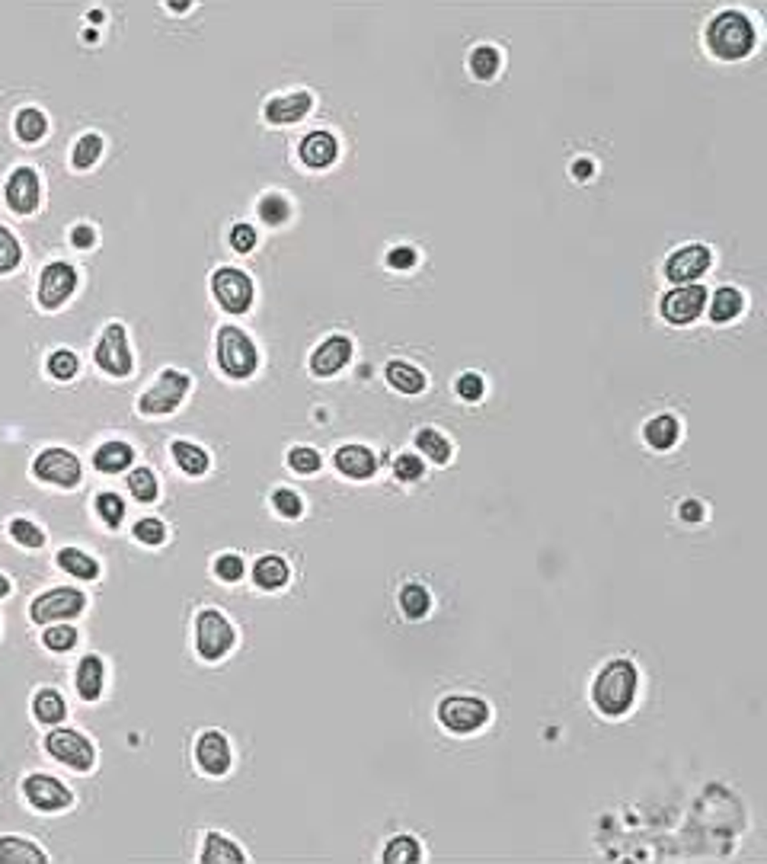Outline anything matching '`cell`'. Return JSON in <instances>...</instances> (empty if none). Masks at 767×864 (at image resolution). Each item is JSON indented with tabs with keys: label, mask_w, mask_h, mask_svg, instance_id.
<instances>
[{
	"label": "cell",
	"mask_w": 767,
	"mask_h": 864,
	"mask_svg": "<svg viewBox=\"0 0 767 864\" xmlns=\"http://www.w3.org/2000/svg\"><path fill=\"white\" fill-rule=\"evenodd\" d=\"M636 688H640V672L630 659H611L595 678L592 698L604 718H621L633 708Z\"/></svg>",
	"instance_id": "6da1fadb"
},
{
	"label": "cell",
	"mask_w": 767,
	"mask_h": 864,
	"mask_svg": "<svg viewBox=\"0 0 767 864\" xmlns=\"http://www.w3.org/2000/svg\"><path fill=\"white\" fill-rule=\"evenodd\" d=\"M707 45L716 58L739 61L754 48V26L739 10H722L710 20L707 26Z\"/></svg>",
	"instance_id": "7a4b0ae2"
},
{
	"label": "cell",
	"mask_w": 767,
	"mask_h": 864,
	"mask_svg": "<svg viewBox=\"0 0 767 864\" xmlns=\"http://www.w3.org/2000/svg\"><path fill=\"white\" fill-rule=\"evenodd\" d=\"M218 366H221V372L234 381L250 378V375L259 368L256 343H253L240 327L227 324L218 330Z\"/></svg>",
	"instance_id": "3957f363"
},
{
	"label": "cell",
	"mask_w": 767,
	"mask_h": 864,
	"mask_svg": "<svg viewBox=\"0 0 767 864\" xmlns=\"http://www.w3.org/2000/svg\"><path fill=\"white\" fill-rule=\"evenodd\" d=\"M234 640H237V631L218 608H202L195 615V650L205 663H218L221 657H227Z\"/></svg>",
	"instance_id": "277c9868"
},
{
	"label": "cell",
	"mask_w": 767,
	"mask_h": 864,
	"mask_svg": "<svg viewBox=\"0 0 767 864\" xmlns=\"http://www.w3.org/2000/svg\"><path fill=\"white\" fill-rule=\"evenodd\" d=\"M86 608V596L74 586H58V589H48L42 596L33 598L29 605V618L35 625H58V621H71L77 618L80 612Z\"/></svg>",
	"instance_id": "5b68a950"
},
{
	"label": "cell",
	"mask_w": 767,
	"mask_h": 864,
	"mask_svg": "<svg viewBox=\"0 0 767 864\" xmlns=\"http://www.w3.org/2000/svg\"><path fill=\"white\" fill-rule=\"evenodd\" d=\"M189 385H192V378L185 372H179V368H164L160 378L154 381V387H147V391L141 394L138 410L144 413V417H164V413H173L179 404H183L185 394H189Z\"/></svg>",
	"instance_id": "8992f818"
},
{
	"label": "cell",
	"mask_w": 767,
	"mask_h": 864,
	"mask_svg": "<svg viewBox=\"0 0 767 864\" xmlns=\"http://www.w3.org/2000/svg\"><path fill=\"white\" fill-rule=\"evenodd\" d=\"M438 720L451 733H473L490 720V705L483 698H473V695H448L438 705Z\"/></svg>",
	"instance_id": "52a82bcc"
},
{
	"label": "cell",
	"mask_w": 767,
	"mask_h": 864,
	"mask_svg": "<svg viewBox=\"0 0 767 864\" xmlns=\"http://www.w3.org/2000/svg\"><path fill=\"white\" fill-rule=\"evenodd\" d=\"M45 749H48V756L65 762L67 769H74V771H90L93 762H96V749H93L90 739L77 730H67V727H58V730L48 733Z\"/></svg>",
	"instance_id": "ba28073f"
},
{
	"label": "cell",
	"mask_w": 767,
	"mask_h": 864,
	"mask_svg": "<svg viewBox=\"0 0 767 864\" xmlns=\"http://www.w3.org/2000/svg\"><path fill=\"white\" fill-rule=\"evenodd\" d=\"M212 292L224 311L244 314V311H250L256 288H253V279L244 273V269L221 266V269H214V276H212Z\"/></svg>",
	"instance_id": "9c48e42d"
},
{
	"label": "cell",
	"mask_w": 767,
	"mask_h": 864,
	"mask_svg": "<svg viewBox=\"0 0 767 864\" xmlns=\"http://www.w3.org/2000/svg\"><path fill=\"white\" fill-rule=\"evenodd\" d=\"M93 359H96V366H100L103 372L113 375V378H125V375H132L134 362H132V349H128L125 327L109 324L106 330H103L100 343H96V353H93Z\"/></svg>",
	"instance_id": "30bf717a"
},
{
	"label": "cell",
	"mask_w": 767,
	"mask_h": 864,
	"mask_svg": "<svg viewBox=\"0 0 767 864\" xmlns=\"http://www.w3.org/2000/svg\"><path fill=\"white\" fill-rule=\"evenodd\" d=\"M33 474L42 480V484H55V487H77L80 484V458L71 452V448H45V452L35 455L33 461Z\"/></svg>",
	"instance_id": "8fae6325"
},
{
	"label": "cell",
	"mask_w": 767,
	"mask_h": 864,
	"mask_svg": "<svg viewBox=\"0 0 767 864\" xmlns=\"http://www.w3.org/2000/svg\"><path fill=\"white\" fill-rule=\"evenodd\" d=\"M23 791H26V800L42 813H55V810H67L74 804V794L67 791L65 781L52 775H29L23 781Z\"/></svg>",
	"instance_id": "7c38bea8"
},
{
	"label": "cell",
	"mask_w": 767,
	"mask_h": 864,
	"mask_svg": "<svg viewBox=\"0 0 767 864\" xmlns=\"http://www.w3.org/2000/svg\"><path fill=\"white\" fill-rule=\"evenodd\" d=\"M74 288H77V269L71 263H48L39 279V305L45 311H55L71 298Z\"/></svg>",
	"instance_id": "4fadbf2b"
},
{
	"label": "cell",
	"mask_w": 767,
	"mask_h": 864,
	"mask_svg": "<svg viewBox=\"0 0 767 864\" xmlns=\"http://www.w3.org/2000/svg\"><path fill=\"white\" fill-rule=\"evenodd\" d=\"M707 307V288L703 286H678L662 298V317L672 324H691Z\"/></svg>",
	"instance_id": "5bb4252c"
},
{
	"label": "cell",
	"mask_w": 767,
	"mask_h": 864,
	"mask_svg": "<svg viewBox=\"0 0 767 864\" xmlns=\"http://www.w3.org/2000/svg\"><path fill=\"white\" fill-rule=\"evenodd\" d=\"M710 263H713L710 246L688 244V246H682V250L672 253V259L665 263V276L672 282H678V286H691V279H701V276L707 273Z\"/></svg>",
	"instance_id": "9a60e30c"
},
{
	"label": "cell",
	"mask_w": 767,
	"mask_h": 864,
	"mask_svg": "<svg viewBox=\"0 0 767 864\" xmlns=\"http://www.w3.org/2000/svg\"><path fill=\"white\" fill-rule=\"evenodd\" d=\"M352 353H355V346H352L349 337H326L324 343L314 349L311 356V372L317 375V378H333L336 372H343L345 366H349Z\"/></svg>",
	"instance_id": "2e32d148"
},
{
	"label": "cell",
	"mask_w": 767,
	"mask_h": 864,
	"mask_svg": "<svg viewBox=\"0 0 767 864\" xmlns=\"http://www.w3.org/2000/svg\"><path fill=\"white\" fill-rule=\"evenodd\" d=\"M4 196H7V206L14 208L16 215L35 212V206H39V173H35L33 166H16L7 176Z\"/></svg>",
	"instance_id": "e0dca14e"
},
{
	"label": "cell",
	"mask_w": 767,
	"mask_h": 864,
	"mask_svg": "<svg viewBox=\"0 0 767 864\" xmlns=\"http://www.w3.org/2000/svg\"><path fill=\"white\" fill-rule=\"evenodd\" d=\"M231 743L221 730H205L195 743V762L205 775H227L231 771Z\"/></svg>",
	"instance_id": "ac0fdd59"
},
{
	"label": "cell",
	"mask_w": 767,
	"mask_h": 864,
	"mask_svg": "<svg viewBox=\"0 0 767 864\" xmlns=\"http://www.w3.org/2000/svg\"><path fill=\"white\" fill-rule=\"evenodd\" d=\"M314 106V96L307 90H298V94L288 96H275V100L265 103L263 116L269 126H292V122H301Z\"/></svg>",
	"instance_id": "d6986e66"
},
{
	"label": "cell",
	"mask_w": 767,
	"mask_h": 864,
	"mask_svg": "<svg viewBox=\"0 0 767 864\" xmlns=\"http://www.w3.org/2000/svg\"><path fill=\"white\" fill-rule=\"evenodd\" d=\"M103 682H106V666H103V659L96 657V653H86V657L77 663V672H74L77 695L84 701H100Z\"/></svg>",
	"instance_id": "ffe728a7"
},
{
	"label": "cell",
	"mask_w": 767,
	"mask_h": 864,
	"mask_svg": "<svg viewBox=\"0 0 767 864\" xmlns=\"http://www.w3.org/2000/svg\"><path fill=\"white\" fill-rule=\"evenodd\" d=\"M333 461H336V467L349 480H368L371 474L377 471L374 452H371V448H364V446H343Z\"/></svg>",
	"instance_id": "44dd1931"
},
{
	"label": "cell",
	"mask_w": 767,
	"mask_h": 864,
	"mask_svg": "<svg viewBox=\"0 0 767 864\" xmlns=\"http://www.w3.org/2000/svg\"><path fill=\"white\" fill-rule=\"evenodd\" d=\"M301 160H304L307 166H314V170H324V166H330L333 160L339 157V145L336 138H333L330 132H311L304 141H301Z\"/></svg>",
	"instance_id": "7402d4cb"
},
{
	"label": "cell",
	"mask_w": 767,
	"mask_h": 864,
	"mask_svg": "<svg viewBox=\"0 0 767 864\" xmlns=\"http://www.w3.org/2000/svg\"><path fill=\"white\" fill-rule=\"evenodd\" d=\"M48 855L35 849L29 839L20 836H0V864H45Z\"/></svg>",
	"instance_id": "603a6c76"
},
{
	"label": "cell",
	"mask_w": 767,
	"mask_h": 864,
	"mask_svg": "<svg viewBox=\"0 0 767 864\" xmlns=\"http://www.w3.org/2000/svg\"><path fill=\"white\" fill-rule=\"evenodd\" d=\"M132 461H134V452H132V446H125V442H106V446H100L96 448V455H93V467L103 474L125 471Z\"/></svg>",
	"instance_id": "cb8c5ba5"
},
{
	"label": "cell",
	"mask_w": 767,
	"mask_h": 864,
	"mask_svg": "<svg viewBox=\"0 0 767 864\" xmlns=\"http://www.w3.org/2000/svg\"><path fill=\"white\" fill-rule=\"evenodd\" d=\"M678 419L668 417V413H662V417H652L646 423V429H642V439L649 442V446L655 448V452H668V448L678 442Z\"/></svg>",
	"instance_id": "d4e9b609"
},
{
	"label": "cell",
	"mask_w": 767,
	"mask_h": 864,
	"mask_svg": "<svg viewBox=\"0 0 767 864\" xmlns=\"http://www.w3.org/2000/svg\"><path fill=\"white\" fill-rule=\"evenodd\" d=\"M253 583L259 589H282L288 583V564H284L278 554H265V558L256 560L253 567Z\"/></svg>",
	"instance_id": "484cf974"
},
{
	"label": "cell",
	"mask_w": 767,
	"mask_h": 864,
	"mask_svg": "<svg viewBox=\"0 0 767 864\" xmlns=\"http://www.w3.org/2000/svg\"><path fill=\"white\" fill-rule=\"evenodd\" d=\"M170 452H173V461H176V465L183 467L185 474H192V477H199V474H205L208 467H212V458H208V452H205V448L195 446V442L176 439V442L170 446Z\"/></svg>",
	"instance_id": "4316f807"
},
{
	"label": "cell",
	"mask_w": 767,
	"mask_h": 864,
	"mask_svg": "<svg viewBox=\"0 0 767 864\" xmlns=\"http://www.w3.org/2000/svg\"><path fill=\"white\" fill-rule=\"evenodd\" d=\"M14 128H16V138H20L23 145H35V141L45 138L48 119H45V113H42V109L26 106V109H20V113H16Z\"/></svg>",
	"instance_id": "83f0119b"
},
{
	"label": "cell",
	"mask_w": 767,
	"mask_h": 864,
	"mask_svg": "<svg viewBox=\"0 0 767 864\" xmlns=\"http://www.w3.org/2000/svg\"><path fill=\"white\" fill-rule=\"evenodd\" d=\"M202 861L205 864H231V861H246V855L221 832H208L205 849H202Z\"/></svg>",
	"instance_id": "f1b7e54d"
},
{
	"label": "cell",
	"mask_w": 767,
	"mask_h": 864,
	"mask_svg": "<svg viewBox=\"0 0 767 864\" xmlns=\"http://www.w3.org/2000/svg\"><path fill=\"white\" fill-rule=\"evenodd\" d=\"M33 714H35V720L39 724H61V720L67 718V705H65V698H61L58 691L55 688H42L39 695L33 698Z\"/></svg>",
	"instance_id": "f546056e"
},
{
	"label": "cell",
	"mask_w": 767,
	"mask_h": 864,
	"mask_svg": "<svg viewBox=\"0 0 767 864\" xmlns=\"http://www.w3.org/2000/svg\"><path fill=\"white\" fill-rule=\"evenodd\" d=\"M58 567L65 573H71V577H77V579H96V577H100V564H96L90 554L77 551V548H61V551H58Z\"/></svg>",
	"instance_id": "4dcf8cb0"
},
{
	"label": "cell",
	"mask_w": 767,
	"mask_h": 864,
	"mask_svg": "<svg viewBox=\"0 0 767 864\" xmlns=\"http://www.w3.org/2000/svg\"><path fill=\"white\" fill-rule=\"evenodd\" d=\"M742 307H745V298H742L739 288H716L713 295V305H710V317H713V324H729V320H735L742 314Z\"/></svg>",
	"instance_id": "1f68e13d"
},
{
	"label": "cell",
	"mask_w": 767,
	"mask_h": 864,
	"mask_svg": "<svg viewBox=\"0 0 767 864\" xmlns=\"http://www.w3.org/2000/svg\"><path fill=\"white\" fill-rule=\"evenodd\" d=\"M387 381L397 387L400 394H423L425 391V375L410 362H391L387 366Z\"/></svg>",
	"instance_id": "d6a6232c"
},
{
	"label": "cell",
	"mask_w": 767,
	"mask_h": 864,
	"mask_svg": "<svg viewBox=\"0 0 767 864\" xmlns=\"http://www.w3.org/2000/svg\"><path fill=\"white\" fill-rule=\"evenodd\" d=\"M400 608H403L406 618H425L432 608V596L425 586L419 583H406L403 589H400Z\"/></svg>",
	"instance_id": "836d02e7"
},
{
	"label": "cell",
	"mask_w": 767,
	"mask_h": 864,
	"mask_svg": "<svg viewBox=\"0 0 767 864\" xmlns=\"http://www.w3.org/2000/svg\"><path fill=\"white\" fill-rule=\"evenodd\" d=\"M416 446H419V452H423L425 458L435 461V465H448V461H451V446H448V439H444L442 432H435V429H419Z\"/></svg>",
	"instance_id": "e575fe53"
},
{
	"label": "cell",
	"mask_w": 767,
	"mask_h": 864,
	"mask_svg": "<svg viewBox=\"0 0 767 864\" xmlns=\"http://www.w3.org/2000/svg\"><path fill=\"white\" fill-rule=\"evenodd\" d=\"M128 490H132V497L138 499V503H154L160 487H157V477H154L151 467H134V471L128 474Z\"/></svg>",
	"instance_id": "d590c367"
},
{
	"label": "cell",
	"mask_w": 767,
	"mask_h": 864,
	"mask_svg": "<svg viewBox=\"0 0 767 864\" xmlns=\"http://www.w3.org/2000/svg\"><path fill=\"white\" fill-rule=\"evenodd\" d=\"M470 71H473L476 80H490L496 77L499 71V52L493 45H476L470 52Z\"/></svg>",
	"instance_id": "8d00e7d4"
},
{
	"label": "cell",
	"mask_w": 767,
	"mask_h": 864,
	"mask_svg": "<svg viewBox=\"0 0 767 864\" xmlns=\"http://www.w3.org/2000/svg\"><path fill=\"white\" fill-rule=\"evenodd\" d=\"M419 858H423V851H419V842L413 836H397L384 849V861L387 864H416Z\"/></svg>",
	"instance_id": "74e56055"
},
{
	"label": "cell",
	"mask_w": 767,
	"mask_h": 864,
	"mask_svg": "<svg viewBox=\"0 0 767 864\" xmlns=\"http://www.w3.org/2000/svg\"><path fill=\"white\" fill-rule=\"evenodd\" d=\"M100 154H103V138H100V135H84V138H77V145H74L71 160H74V166H77V170H86V166H93L96 160H100Z\"/></svg>",
	"instance_id": "f35d334b"
},
{
	"label": "cell",
	"mask_w": 767,
	"mask_h": 864,
	"mask_svg": "<svg viewBox=\"0 0 767 864\" xmlns=\"http://www.w3.org/2000/svg\"><path fill=\"white\" fill-rule=\"evenodd\" d=\"M20 259H23L20 240L14 237L10 227L0 225V273H14V269L20 266Z\"/></svg>",
	"instance_id": "ab89813d"
},
{
	"label": "cell",
	"mask_w": 767,
	"mask_h": 864,
	"mask_svg": "<svg viewBox=\"0 0 767 864\" xmlns=\"http://www.w3.org/2000/svg\"><path fill=\"white\" fill-rule=\"evenodd\" d=\"M45 366H48V375L58 381H71L74 375L80 372V359L71 353V349H55V353L48 356Z\"/></svg>",
	"instance_id": "60d3db41"
},
{
	"label": "cell",
	"mask_w": 767,
	"mask_h": 864,
	"mask_svg": "<svg viewBox=\"0 0 767 864\" xmlns=\"http://www.w3.org/2000/svg\"><path fill=\"white\" fill-rule=\"evenodd\" d=\"M96 512H100V518L109 528H119L122 518H125V499L119 493H100L96 497Z\"/></svg>",
	"instance_id": "b9f144b4"
},
{
	"label": "cell",
	"mask_w": 767,
	"mask_h": 864,
	"mask_svg": "<svg viewBox=\"0 0 767 864\" xmlns=\"http://www.w3.org/2000/svg\"><path fill=\"white\" fill-rule=\"evenodd\" d=\"M132 535L141 541V545L157 548V545H164V541H166V526H164V522H160V518L144 516V518H138V522H134Z\"/></svg>",
	"instance_id": "7bdbcfd3"
},
{
	"label": "cell",
	"mask_w": 767,
	"mask_h": 864,
	"mask_svg": "<svg viewBox=\"0 0 767 864\" xmlns=\"http://www.w3.org/2000/svg\"><path fill=\"white\" fill-rule=\"evenodd\" d=\"M259 218H263L265 225H272V227L284 225V221H288V199H284V196H278V193L263 196V202H259Z\"/></svg>",
	"instance_id": "ee69618b"
},
{
	"label": "cell",
	"mask_w": 767,
	"mask_h": 864,
	"mask_svg": "<svg viewBox=\"0 0 767 864\" xmlns=\"http://www.w3.org/2000/svg\"><path fill=\"white\" fill-rule=\"evenodd\" d=\"M10 538H14L16 545H23V548H42V545H45V535H42V528L35 526V522H29V518H14V522H10Z\"/></svg>",
	"instance_id": "f6af8a7d"
},
{
	"label": "cell",
	"mask_w": 767,
	"mask_h": 864,
	"mask_svg": "<svg viewBox=\"0 0 767 864\" xmlns=\"http://www.w3.org/2000/svg\"><path fill=\"white\" fill-rule=\"evenodd\" d=\"M42 644L55 653H67L77 644V631H74L71 625H48V631L42 634Z\"/></svg>",
	"instance_id": "bcb514c9"
},
{
	"label": "cell",
	"mask_w": 767,
	"mask_h": 864,
	"mask_svg": "<svg viewBox=\"0 0 767 864\" xmlns=\"http://www.w3.org/2000/svg\"><path fill=\"white\" fill-rule=\"evenodd\" d=\"M320 465H324V458L307 446H294L292 452H288V467L298 474H317Z\"/></svg>",
	"instance_id": "7dc6e473"
},
{
	"label": "cell",
	"mask_w": 767,
	"mask_h": 864,
	"mask_svg": "<svg viewBox=\"0 0 767 864\" xmlns=\"http://www.w3.org/2000/svg\"><path fill=\"white\" fill-rule=\"evenodd\" d=\"M423 474H425V465L416 455H397V458H393V477L403 480V484H416Z\"/></svg>",
	"instance_id": "c3c4849f"
},
{
	"label": "cell",
	"mask_w": 767,
	"mask_h": 864,
	"mask_svg": "<svg viewBox=\"0 0 767 864\" xmlns=\"http://www.w3.org/2000/svg\"><path fill=\"white\" fill-rule=\"evenodd\" d=\"M272 506H275V512H278V516H284V518H298L301 512H304L301 497L294 490H288V487H282V490L272 493Z\"/></svg>",
	"instance_id": "681fc988"
},
{
	"label": "cell",
	"mask_w": 767,
	"mask_h": 864,
	"mask_svg": "<svg viewBox=\"0 0 767 864\" xmlns=\"http://www.w3.org/2000/svg\"><path fill=\"white\" fill-rule=\"evenodd\" d=\"M214 577L224 579V583H237L244 577V558L240 554H221L214 560Z\"/></svg>",
	"instance_id": "f907efd6"
},
{
	"label": "cell",
	"mask_w": 767,
	"mask_h": 864,
	"mask_svg": "<svg viewBox=\"0 0 767 864\" xmlns=\"http://www.w3.org/2000/svg\"><path fill=\"white\" fill-rule=\"evenodd\" d=\"M457 394H461L463 400H470V404H473V400H480L486 394V381L480 378L476 372H463L461 378H457Z\"/></svg>",
	"instance_id": "816d5d0a"
},
{
	"label": "cell",
	"mask_w": 767,
	"mask_h": 864,
	"mask_svg": "<svg viewBox=\"0 0 767 864\" xmlns=\"http://www.w3.org/2000/svg\"><path fill=\"white\" fill-rule=\"evenodd\" d=\"M231 246L237 253H250L256 250V227L246 225V221H240V225L231 227Z\"/></svg>",
	"instance_id": "f5cc1de1"
},
{
	"label": "cell",
	"mask_w": 767,
	"mask_h": 864,
	"mask_svg": "<svg viewBox=\"0 0 767 864\" xmlns=\"http://www.w3.org/2000/svg\"><path fill=\"white\" fill-rule=\"evenodd\" d=\"M387 266L391 269H413L416 266V250L413 246H393L387 253Z\"/></svg>",
	"instance_id": "db71d44e"
},
{
	"label": "cell",
	"mask_w": 767,
	"mask_h": 864,
	"mask_svg": "<svg viewBox=\"0 0 767 864\" xmlns=\"http://www.w3.org/2000/svg\"><path fill=\"white\" fill-rule=\"evenodd\" d=\"M71 244L80 246V250H90V246L96 244V231H93L90 225H77L71 231Z\"/></svg>",
	"instance_id": "11a10c76"
},
{
	"label": "cell",
	"mask_w": 767,
	"mask_h": 864,
	"mask_svg": "<svg viewBox=\"0 0 767 864\" xmlns=\"http://www.w3.org/2000/svg\"><path fill=\"white\" fill-rule=\"evenodd\" d=\"M682 518H684V522H701L703 506L697 503V499H684V503H682Z\"/></svg>",
	"instance_id": "9f6ffc18"
},
{
	"label": "cell",
	"mask_w": 767,
	"mask_h": 864,
	"mask_svg": "<svg viewBox=\"0 0 767 864\" xmlns=\"http://www.w3.org/2000/svg\"><path fill=\"white\" fill-rule=\"evenodd\" d=\"M573 173H575V180H589V176H592V160H575Z\"/></svg>",
	"instance_id": "6f0895ef"
},
{
	"label": "cell",
	"mask_w": 767,
	"mask_h": 864,
	"mask_svg": "<svg viewBox=\"0 0 767 864\" xmlns=\"http://www.w3.org/2000/svg\"><path fill=\"white\" fill-rule=\"evenodd\" d=\"M4 596H10V579L0 573V598H4Z\"/></svg>",
	"instance_id": "680465c9"
}]
</instances>
